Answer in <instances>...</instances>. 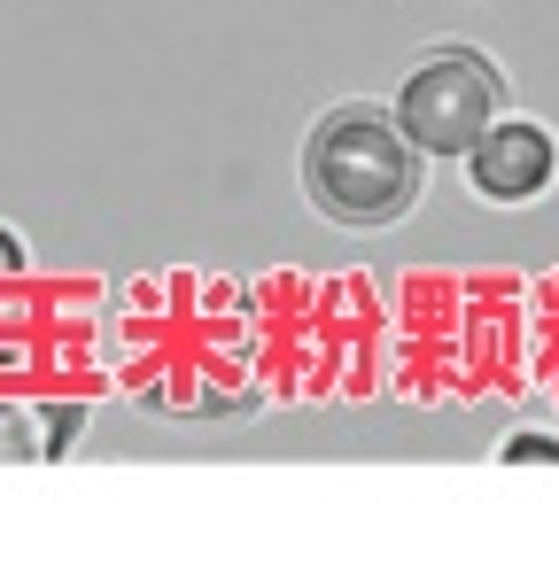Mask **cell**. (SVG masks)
<instances>
[{
  "label": "cell",
  "mask_w": 559,
  "mask_h": 566,
  "mask_svg": "<svg viewBox=\"0 0 559 566\" xmlns=\"http://www.w3.org/2000/svg\"><path fill=\"white\" fill-rule=\"evenodd\" d=\"M420 179H427V156L404 140L396 109L389 102H327L311 125H303V148H296V187L303 202L342 226V233H389L420 210Z\"/></svg>",
  "instance_id": "6da1fadb"
},
{
  "label": "cell",
  "mask_w": 559,
  "mask_h": 566,
  "mask_svg": "<svg viewBox=\"0 0 559 566\" xmlns=\"http://www.w3.org/2000/svg\"><path fill=\"white\" fill-rule=\"evenodd\" d=\"M396 125L427 164H458L466 140L505 109V71L474 48V40H435L412 55V71L396 78Z\"/></svg>",
  "instance_id": "7a4b0ae2"
},
{
  "label": "cell",
  "mask_w": 559,
  "mask_h": 566,
  "mask_svg": "<svg viewBox=\"0 0 559 566\" xmlns=\"http://www.w3.org/2000/svg\"><path fill=\"white\" fill-rule=\"evenodd\" d=\"M86 434V396L32 380L24 349L0 326V465H63Z\"/></svg>",
  "instance_id": "3957f363"
},
{
  "label": "cell",
  "mask_w": 559,
  "mask_h": 566,
  "mask_svg": "<svg viewBox=\"0 0 559 566\" xmlns=\"http://www.w3.org/2000/svg\"><path fill=\"white\" fill-rule=\"evenodd\" d=\"M466 187L489 202V210H528L551 195L559 179V133L544 117H520V109H497L474 140H466Z\"/></svg>",
  "instance_id": "277c9868"
},
{
  "label": "cell",
  "mask_w": 559,
  "mask_h": 566,
  "mask_svg": "<svg viewBox=\"0 0 559 566\" xmlns=\"http://www.w3.org/2000/svg\"><path fill=\"white\" fill-rule=\"evenodd\" d=\"M497 465H559V434L520 427V434H505V442H497Z\"/></svg>",
  "instance_id": "5b68a950"
},
{
  "label": "cell",
  "mask_w": 559,
  "mask_h": 566,
  "mask_svg": "<svg viewBox=\"0 0 559 566\" xmlns=\"http://www.w3.org/2000/svg\"><path fill=\"white\" fill-rule=\"evenodd\" d=\"M17 280H32V241L17 226H0V295H9Z\"/></svg>",
  "instance_id": "8992f818"
}]
</instances>
